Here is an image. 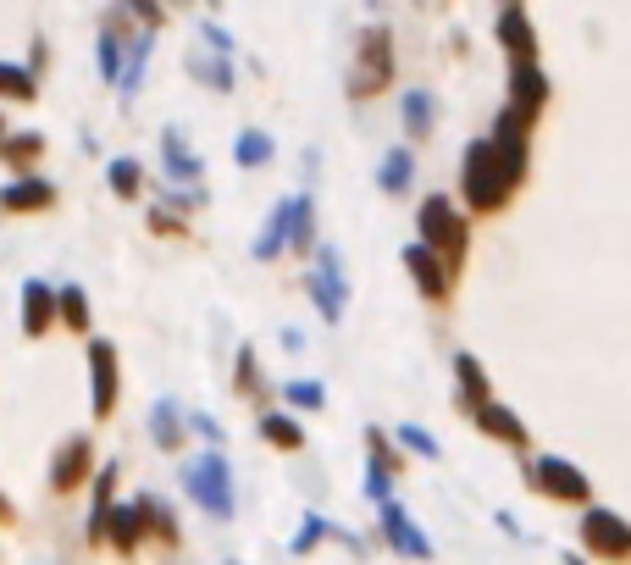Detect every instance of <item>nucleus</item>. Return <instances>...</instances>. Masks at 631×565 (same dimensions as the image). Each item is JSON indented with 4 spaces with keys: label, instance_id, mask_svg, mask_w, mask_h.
Returning <instances> with one entry per match:
<instances>
[{
    "label": "nucleus",
    "instance_id": "nucleus-28",
    "mask_svg": "<svg viewBox=\"0 0 631 565\" xmlns=\"http://www.w3.org/2000/svg\"><path fill=\"white\" fill-rule=\"evenodd\" d=\"M405 444H410V449H421V455H438V449H432V438H427V433H416V427L405 433Z\"/></svg>",
    "mask_w": 631,
    "mask_h": 565
},
{
    "label": "nucleus",
    "instance_id": "nucleus-1",
    "mask_svg": "<svg viewBox=\"0 0 631 565\" xmlns=\"http://www.w3.org/2000/svg\"><path fill=\"white\" fill-rule=\"evenodd\" d=\"M521 128H526V111H504L499 117V133L493 139H482V145H471V156H465V194H471V205H499L504 194H510V183L521 178L526 167V145H521Z\"/></svg>",
    "mask_w": 631,
    "mask_h": 565
},
{
    "label": "nucleus",
    "instance_id": "nucleus-17",
    "mask_svg": "<svg viewBox=\"0 0 631 565\" xmlns=\"http://www.w3.org/2000/svg\"><path fill=\"white\" fill-rule=\"evenodd\" d=\"M482 427H493V433H504V438H510V444H521V421H515L510 416V410H499V405H482Z\"/></svg>",
    "mask_w": 631,
    "mask_h": 565
},
{
    "label": "nucleus",
    "instance_id": "nucleus-26",
    "mask_svg": "<svg viewBox=\"0 0 631 565\" xmlns=\"http://www.w3.org/2000/svg\"><path fill=\"white\" fill-rule=\"evenodd\" d=\"M405 111H410V128H427V117H432L427 95H410V100H405Z\"/></svg>",
    "mask_w": 631,
    "mask_h": 565
},
{
    "label": "nucleus",
    "instance_id": "nucleus-27",
    "mask_svg": "<svg viewBox=\"0 0 631 565\" xmlns=\"http://www.w3.org/2000/svg\"><path fill=\"white\" fill-rule=\"evenodd\" d=\"M288 399H299V405H322V388L316 383H288Z\"/></svg>",
    "mask_w": 631,
    "mask_h": 565
},
{
    "label": "nucleus",
    "instance_id": "nucleus-14",
    "mask_svg": "<svg viewBox=\"0 0 631 565\" xmlns=\"http://www.w3.org/2000/svg\"><path fill=\"white\" fill-rule=\"evenodd\" d=\"M537 100H543V73H532V67H515V111H532Z\"/></svg>",
    "mask_w": 631,
    "mask_h": 565
},
{
    "label": "nucleus",
    "instance_id": "nucleus-6",
    "mask_svg": "<svg viewBox=\"0 0 631 565\" xmlns=\"http://www.w3.org/2000/svg\"><path fill=\"white\" fill-rule=\"evenodd\" d=\"M382 84H388V34L371 28L366 34V73L355 78V89L360 95H371V89H382Z\"/></svg>",
    "mask_w": 631,
    "mask_h": 565
},
{
    "label": "nucleus",
    "instance_id": "nucleus-8",
    "mask_svg": "<svg viewBox=\"0 0 631 565\" xmlns=\"http://www.w3.org/2000/svg\"><path fill=\"white\" fill-rule=\"evenodd\" d=\"M89 377H95V410H111V399H117V361H111V344H95V355H89Z\"/></svg>",
    "mask_w": 631,
    "mask_h": 565
},
{
    "label": "nucleus",
    "instance_id": "nucleus-19",
    "mask_svg": "<svg viewBox=\"0 0 631 565\" xmlns=\"http://www.w3.org/2000/svg\"><path fill=\"white\" fill-rule=\"evenodd\" d=\"M0 89H12L17 100H34V78L23 67H6V61H0Z\"/></svg>",
    "mask_w": 631,
    "mask_h": 565
},
{
    "label": "nucleus",
    "instance_id": "nucleus-10",
    "mask_svg": "<svg viewBox=\"0 0 631 565\" xmlns=\"http://www.w3.org/2000/svg\"><path fill=\"white\" fill-rule=\"evenodd\" d=\"M499 34L515 45V61L526 67V61H532V34H526V17H521V6H510V12L499 17Z\"/></svg>",
    "mask_w": 631,
    "mask_h": 565
},
{
    "label": "nucleus",
    "instance_id": "nucleus-20",
    "mask_svg": "<svg viewBox=\"0 0 631 565\" xmlns=\"http://www.w3.org/2000/svg\"><path fill=\"white\" fill-rule=\"evenodd\" d=\"M167 161H172V172H189V178H200V167H194V156L178 145V133H167Z\"/></svg>",
    "mask_w": 631,
    "mask_h": 565
},
{
    "label": "nucleus",
    "instance_id": "nucleus-24",
    "mask_svg": "<svg viewBox=\"0 0 631 565\" xmlns=\"http://www.w3.org/2000/svg\"><path fill=\"white\" fill-rule=\"evenodd\" d=\"M61 311H67V322H72V327H84V322H89V316H84V294H78V289L61 294Z\"/></svg>",
    "mask_w": 631,
    "mask_h": 565
},
{
    "label": "nucleus",
    "instance_id": "nucleus-15",
    "mask_svg": "<svg viewBox=\"0 0 631 565\" xmlns=\"http://www.w3.org/2000/svg\"><path fill=\"white\" fill-rule=\"evenodd\" d=\"M50 289L45 283H28V333H45V322H50Z\"/></svg>",
    "mask_w": 631,
    "mask_h": 565
},
{
    "label": "nucleus",
    "instance_id": "nucleus-9",
    "mask_svg": "<svg viewBox=\"0 0 631 565\" xmlns=\"http://www.w3.org/2000/svg\"><path fill=\"white\" fill-rule=\"evenodd\" d=\"M405 261H410V272H416V283H421L427 294H443V289H449V277H443V261L427 250V244H410Z\"/></svg>",
    "mask_w": 631,
    "mask_h": 565
},
{
    "label": "nucleus",
    "instance_id": "nucleus-2",
    "mask_svg": "<svg viewBox=\"0 0 631 565\" xmlns=\"http://www.w3.org/2000/svg\"><path fill=\"white\" fill-rule=\"evenodd\" d=\"M421 233H427V250H443V255H460L465 250V222L449 200H427L421 205Z\"/></svg>",
    "mask_w": 631,
    "mask_h": 565
},
{
    "label": "nucleus",
    "instance_id": "nucleus-7",
    "mask_svg": "<svg viewBox=\"0 0 631 565\" xmlns=\"http://www.w3.org/2000/svg\"><path fill=\"white\" fill-rule=\"evenodd\" d=\"M310 289L322 294V311L338 322V311H344V277H338V255L322 250V272L310 277Z\"/></svg>",
    "mask_w": 631,
    "mask_h": 565
},
{
    "label": "nucleus",
    "instance_id": "nucleus-23",
    "mask_svg": "<svg viewBox=\"0 0 631 565\" xmlns=\"http://www.w3.org/2000/svg\"><path fill=\"white\" fill-rule=\"evenodd\" d=\"M266 150H272V145H266L261 133H244V145H239V161H250V167H255V161H266Z\"/></svg>",
    "mask_w": 631,
    "mask_h": 565
},
{
    "label": "nucleus",
    "instance_id": "nucleus-11",
    "mask_svg": "<svg viewBox=\"0 0 631 565\" xmlns=\"http://www.w3.org/2000/svg\"><path fill=\"white\" fill-rule=\"evenodd\" d=\"M0 205H6V211H34V205H50V183H17V189H0Z\"/></svg>",
    "mask_w": 631,
    "mask_h": 565
},
{
    "label": "nucleus",
    "instance_id": "nucleus-18",
    "mask_svg": "<svg viewBox=\"0 0 631 565\" xmlns=\"http://www.w3.org/2000/svg\"><path fill=\"white\" fill-rule=\"evenodd\" d=\"M405 178H410V156L393 150V156L382 161V189H405Z\"/></svg>",
    "mask_w": 631,
    "mask_h": 565
},
{
    "label": "nucleus",
    "instance_id": "nucleus-3",
    "mask_svg": "<svg viewBox=\"0 0 631 565\" xmlns=\"http://www.w3.org/2000/svg\"><path fill=\"white\" fill-rule=\"evenodd\" d=\"M189 488H194V499H200L205 510H216L222 516L227 505H233V482H227V460L222 455H200L189 466Z\"/></svg>",
    "mask_w": 631,
    "mask_h": 565
},
{
    "label": "nucleus",
    "instance_id": "nucleus-22",
    "mask_svg": "<svg viewBox=\"0 0 631 565\" xmlns=\"http://www.w3.org/2000/svg\"><path fill=\"white\" fill-rule=\"evenodd\" d=\"M111 183H117V194H133L139 189V167L133 161H111Z\"/></svg>",
    "mask_w": 631,
    "mask_h": 565
},
{
    "label": "nucleus",
    "instance_id": "nucleus-25",
    "mask_svg": "<svg viewBox=\"0 0 631 565\" xmlns=\"http://www.w3.org/2000/svg\"><path fill=\"white\" fill-rule=\"evenodd\" d=\"M460 383L471 399H482V377H477V366H471V355H460Z\"/></svg>",
    "mask_w": 631,
    "mask_h": 565
},
{
    "label": "nucleus",
    "instance_id": "nucleus-16",
    "mask_svg": "<svg viewBox=\"0 0 631 565\" xmlns=\"http://www.w3.org/2000/svg\"><path fill=\"white\" fill-rule=\"evenodd\" d=\"M106 521H111V538H117L122 549H128V543L144 532V510L139 505H133V510H117V516H106Z\"/></svg>",
    "mask_w": 631,
    "mask_h": 565
},
{
    "label": "nucleus",
    "instance_id": "nucleus-5",
    "mask_svg": "<svg viewBox=\"0 0 631 565\" xmlns=\"http://www.w3.org/2000/svg\"><path fill=\"white\" fill-rule=\"evenodd\" d=\"M582 532H587V543H593L598 554H626L631 549V527L620 516H609V510H593Z\"/></svg>",
    "mask_w": 631,
    "mask_h": 565
},
{
    "label": "nucleus",
    "instance_id": "nucleus-13",
    "mask_svg": "<svg viewBox=\"0 0 631 565\" xmlns=\"http://www.w3.org/2000/svg\"><path fill=\"white\" fill-rule=\"evenodd\" d=\"M382 521H388V532H393V543H399V549H410V554H427V538H421L416 527H410L405 516H399V510H382Z\"/></svg>",
    "mask_w": 631,
    "mask_h": 565
},
{
    "label": "nucleus",
    "instance_id": "nucleus-4",
    "mask_svg": "<svg viewBox=\"0 0 631 565\" xmlns=\"http://www.w3.org/2000/svg\"><path fill=\"white\" fill-rule=\"evenodd\" d=\"M532 477L543 482V488L554 493V499H587V477H582V471H571L565 460H554V455H543V460H537V466H532Z\"/></svg>",
    "mask_w": 631,
    "mask_h": 565
},
{
    "label": "nucleus",
    "instance_id": "nucleus-12",
    "mask_svg": "<svg viewBox=\"0 0 631 565\" xmlns=\"http://www.w3.org/2000/svg\"><path fill=\"white\" fill-rule=\"evenodd\" d=\"M84 460H89V444H84V438H72V444L61 449V466H56V477H50V482H56V488H72L78 471H84Z\"/></svg>",
    "mask_w": 631,
    "mask_h": 565
},
{
    "label": "nucleus",
    "instance_id": "nucleus-21",
    "mask_svg": "<svg viewBox=\"0 0 631 565\" xmlns=\"http://www.w3.org/2000/svg\"><path fill=\"white\" fill-rule=\"evenodd\" d=\"M261 427H266V438H277V444H299V427L288 416H266Z\"/></svg>",
    "mask_w": 631,
    "mask_h": 565
}]
</instances>
